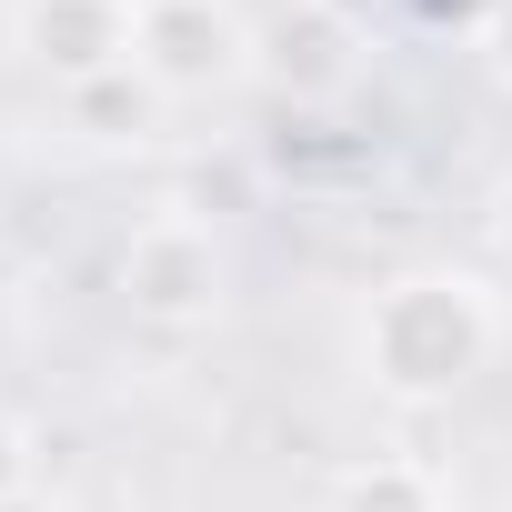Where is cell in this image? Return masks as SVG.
Masks as SVG:
<instances>
[{"instance_id": "obj_1", "label": "cell", "mask_w": 512, "mask_h": 512, "mask_svg": "<svg viewBox=\"0 0 512 512\" xmlns=\"http://www.w3.org/2000/svg\"><path fill=\"white\" fill-rule=\"evenodd\" d=\"M492 342H502V312H492L482 272H452V262H412V272L372 282V302L352 322L362 382L382 402H402V412H432V402L472 392Z\"/></svg>"}, {"instance_id": "obj_2", "label": "cell", "mask_w": 512, "mask_h": 512, "mask_svg": "<svg viewBox=\"0 0 512 512\" xmlns=\"http://www.w3.org/2000/svg\"><path fill=\"white\" fill-rule=\"evenodd\" d=\"M111 292H121V312L141 322V332H211L221 322V302H231V251H221V231L201 221V211H151V221H131V241H121V262H111Z\"/></svg>"}, {"instance_id": "obj_3", "label": "cell", "mask_w": 512, "mask_h": 512, "mask_svg": "<svg viewBox=\"0 0 512 512\" xmlns=\"http://www.w3.org/2000/svg\"><path fill=\"white\" fill-rule=\"evenodd\" d=\"M131 71L161 101H221L262 71V31L241 0H131Z\"/></svg>"}, {"instance_id": "obj_4", "label": "cell", "mask_w": 512, "mask_h": 512, "mask_svg": "<svg viewBox=\"0 0 512 512\" xmlns=\"http://www.w3.org/2000/svg\"><path fill=\"white\" fill-rule=\"evenodd\" d=\"M11 51L51 91H91V81L131 71V0H21L11 11Z\"/></svg>"}, {"instance_id": "obj_5", "label": "cell", "mask_w": 512, "mask_h": 512, "mask_svg": "<svg viewBox=\"0 0 512 512\" xmlns=\"http://www.w3.org/2000/svg\"><path fill=\"white\" fill-rule=\"evenodd\" d=\"M352 71H362V31L342 0H292V11L262 21V81L282 101H332L352 91Z\"/></svg>"}, {"instance_id": "obj_6", "label": "cell", "mask_w": 512, "mask_h": 512, "mask_svg": "<svg viewBox=\"0 0 512 512\" xmlns=\"http://www.w3.org/2000/svg\"><path fill=\"white\" fill-rule=\"evenodd\" d=\"M322 512H452V502H442V472H432V462L372 452V462H352V472L332 482Z\"/></svg>"}, {"instance_id": "obj_7", "label": "cell", "mask_w": 512, "mask_h": 512, "mask_svg": "<svg viewBox=\"0 0 512 512\" xmlns=\"http://www.w3.org/2000/svg\"><path fill=\"white\" fill-rule=\"evenodd\" d=\"M61 101H71V131H81V141H151V131H161V111H171L141 71H111V81L61 91Z\"/></svg>"}, {"instance_id": "obj_8", "label": "cell", "mask_w": 512, "mask_h": 512, "mask_svg": "<svg viewBox=\"0 0 512 512\" xmlns=\"http://www.w3.org/2000/svg\"><path fill=\"white\" fill-rule=\"evenodd\" d=\"M11 492H31V432L0 412V502H11Z\"/></svg>"}, {"instance_id": "obj_9", "label": "cell", "mask_w": 512, "mask_h": 512, "mask_svg": "<svg viewBox=\"0 0 512 512\" xmlns=\"http://www.w3.org/2000/svg\"><path fill=\"white\" fill-rule=\"evenodd\" d=\"M482 231H492V251H502V262H512V171L492 181V201H482Z\"/></svg>"}, {"instance_id": "obj_10", "label": "cell", "mask_w": 512, "mask_h": 512, "mask_svg": "<svg viewBox=\"0 0 512 512\" xmlns=\"http://www.w3.org/2000/svg\"><path fill=\"white\" fill-rule=\"evenodd\" d=\"M482 41H492V71H502V81H512V0H502V11H492V21H482Z\"/></svg>"}, {"instance_id": "obj_11", "label": "cell", "mask_w": 512, "mask_h": 512, "mask_svg": "<svg viewBox=\"0 0 512 512\" xmlns=\"http://www.w3.org/2000/svg\"><path fill=\"white\" fill-rule=\"evenodd\" d=\"M0 512H71V502H51V492L31 482V492H11V502H0Z\"/></svg>"}, {"instance_id": "obj_12", "label": "cell", "mask_w": 512, "mask_h": 512, "mask_svg": "<svg viewBox=\"0 0 512 512\" xmlns=\"http://www.w3.org/2000/svg\"><path fill=\"white\" fill-rule=\"evenodd\" d=\"M422 11H432V21H472V11H482V0H422Z\"/></svg>"}]
</instances>
